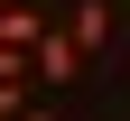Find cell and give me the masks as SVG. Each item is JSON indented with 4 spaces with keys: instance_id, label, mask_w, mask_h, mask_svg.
Here are the masks:
<instances>
[{
    "instance_id": "6da1fadb",
    "label": "cell",
    "mask_w": 130,
    "mask_h": 121,
    "mask_svg": "<svg viewBox=\"0 0 130 121\" xmlns=\"http://www.w3.org/2000/svg\"><path fill=\"white\" fill-rule=\"evenodd\" d=\"M28 75H37V84H74V75H84V56H74V37H65V28H46V37L28 47Z\"/></svg>"
},
{
    "instance_id": "7a4b0ae2",
    "label": "cell",
    "mask_w": 130,
    "mask_h": 121,
    "mask_svg": "<svg viewBox=\"0 0 130 121\" xmlns=\"http://www.w3.org/2000/svg\"><path fill=\"white\" fill-rule=\"evenodd\" d=\"M65 37H74V56H102V47H111V0H74V19H65Z\"/></svg>"
},
{
    "instance_id": "3957f363",
    "label": "cell",
    "mask_w": 130,
    "mask_h": 121,
    "mask_svg": "<svg viewBox=\"0 0 130 121\" xmlns=\"http://www.w3.org/2000/svg\"><path fill=\"white\" fill-rule=\"evenodd\" d=\"M46 28H56L46 9H0V47H19V56H28V47L46 37Z\"/></svg>"
},
{
    "instance_id": "277c9868",
    "label": "cell",
    "mask_w": 130,
    "mask_h": 121,
    "mask_svg": "<svg viewBox=\"0 0 130 121\" xmlns=\"http://www.w3.org/2000/svg\"><path fill=\"white\" fill-rule=\"evenodd\" d=\"M19 121H56V112H46V102H28V112H19Z\"/></svg>"
},
{
    "instance_id": "5b68a950",
    "label": "cell",
    "mask_w": 130,
    "mask_h": 121,
    "mask_svg": "<svg viewBox=\"0 0 130 121\" xmlns=\"http://www.w3.org/2000/svg\"><path fill=\"white\" fill-rule=\"evenodd\" d=\"M0 9H37V0H0Z\"/></svg>"
}]
</instances>
